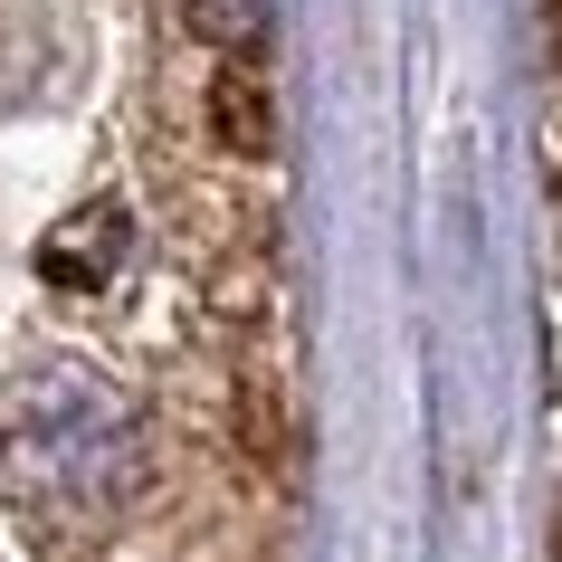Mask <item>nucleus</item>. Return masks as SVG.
<instances>
[{
	"label": "nucleus",
	"mask_w": 562,
	"mask_h": 562,
	"mask_svg": "<svg viewBox=\"0 0 562 562\" xmlns=\"http://www.w3.org/2000/svg\"><path fill=\"white\" fill-rule=\"evenodd\" d=\"M144 486V411L87 362L0 382V505L38 553H77Z\"/></svg>",
	"instance_id": "nucleus-1"
},
{
	"label": "nucleus",
	"mask_w": 562,
	"mask_h": 562,
	"mask_svg": "<svg viewBox=\"0 0 562 562\" xmlns=\"http://www.w3.org/2000/svg\"><path fill=\"white\" fill-rule=\"evenodd\" d=\"M115 258H124V210H87L77 229L48 238V277H77V267H87V277H105Z\"/></svg>",
	"instance_id": "nucleus-2"
},
{
	"label": "nucleus",
	"mask_w": 562,
	"mask_h": 562,
	"mask_svg": "<svg viewBox=\"0 0 562 562\" xmlns=\"http://www.w3.org/2000/svg\"><path fill=\"white\" fill-rule=\"evenodd\" d=\"M191 30L201 38H220V48H258V30H267V0H191Z\"/></svg>",
	"instance_id": "nucleus-3"
},
{
	"label": "nucleus",
	"mask_w": 562,
	"mask_h": 562,
	"mask_svg": "<svg viewBox=\"0 0 562 562\" xmlns=\"http://www.w3.org/2000/svg\"><path fill=\"white\" fill-rule=\"evenodd\" d=\"M220 124H229L238 153L267 144V105H258V77H248V67H229V77H220Z\"/></svg>",
	"instance_id": "nucleus-4"
}]
</instances>
